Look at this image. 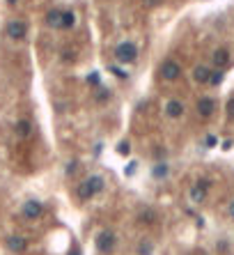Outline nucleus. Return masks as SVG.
<instances>
[{
    "instance_id": "1",
    "label": "nucleus",
    "mask_w": 234,
    "mask_h": 255,
    "mask_svg": "<svg viewBox=\"0 0 234 255\" xmlns=\"http://www.w3.org/2000/svg\"><path fill=\"white\" fill-rule=\"evenodd\" d=\"M103 188H106L103 177H101V175H90L87 180H83L78 186H76V195H78L80 200H90L94 195H99Z\"/></svg>"
},
{
    "instance_id": "2",
    "label": "nucleus",
    "mask_w": 234,
    "mask_h": 255,
    "mask_svg": "<svg viewBox=\"0 0 234 255\" xmlns=\"http://www.w3.org/2000/svg\"><path fill=\"white\" fill-rule=\"evenodd\" d=\"M115 58L122 65H134L138 60V46H135L134 41H122L120 46L115 48Z\"/></svg>"
},
{
    "instance_id": "3",
    "label": "nucleus",
    "mask_w": 234,
    "mask_h": 255,
    "mask_svg": "<svg viewBox=\"0 0 234 255\" xmlns=\"http://www.w3.org/2000/svg\"><path fill=\"white\" fill-rule=\"evenodd\" d=\"M94 244H97V251H99V253H113L115 246H117V235H115L113 230L106 228L94 237Z\"/></svg>"
},
{
    "instance_id": "4",
    "label": "nucleus",
    "mask_w": 234,
    "mask_h": 255,
    "mask_svg": "<svg viewBox=\"0 0 234 255\" xmlns=\"http://www.w3.org/2000/svg\"><path fill=\"white\" fill-rule=\"evenodd\" d=\"M209 188H211V182L204 180V177H200V180H198L193 186H191V191H188V198H191V202H193V205H202V202L207 200Z\"/></svg>"
},
{
    "instance_id": "5",
    "label": "nucleus",
    "mask_w": 234,
    "mask_h": 255,
    "mask_svg": "<svg viewBox=\"0 0 234 255\" xmlns=\"http://www.w3.org/2000/svg\"><path fill=\"white\" fill-rule=\"evenodd\" d=\"M161 78L163 81H177L181 76V65L177 60H166L163 65H161Z\"/></svg>"
},
{
    "instance_id": "6",
    "label": "nucleus",
    "mask_w": 234,
    "mask_h": 255,
    "mask_svg": "<svg viewBox=\"0 0 234 255\" xmlns=\"http://www.w3.org/2000/svg\"><path fill=\"white\" fill-rule=\"evenodd\" d=\"M44 207H41L39 200H28L23 207H21V216L26 219V221H34V219H39Z\"/></svg>"
},
{
    "instance_id": "7",
    "label": "nucleus",
    "mask_w": 234,
    "mask_h": 255,
    "mask_svg": "<svg viewBox=\"0 0 234 255\" xmlns=\"http://www.w3.org/2000/svg\"><path fill=\"white\" fill-rule=\"evenodd\" d=\"M230 60H232V55H230L228 46H218L214 53H211V65H214L216 69H221V72L230 65Z\"/></svg>"
},
{
    "instance_id": "8",
    "label": "nucleus",
    "mask_w": 234,
    "mask_h": 255,
    "mask_svg": "<svg viewBox=\"0 0 234 255\" xmlns=\"http://www.w3.org/2000/svg\"><path fill=\"white\" fill-rule=\"evenodd\" d=\"M5 30H7V37H12V39H23L28 35V23L26 21H9Z\"/></svg>"
},
{
    "instance_id": "9",
    "label": "nucleus",
    "mask_w": 234,
    "mask_h": 255,
    "mask_svg": "<svg viewBox=\"0 0 234 255\" xmlns=\"http://www.w3.org/2000/svg\"><path fill=\"white\" fill-rule=\"evenodd\" d=\"M184 104H181L179 99H167L166 101V115L170 117V120H179L181 115H184Z\"/></svg>"
},
{
    "instance_id": "10",
    "label": "nucleus",
    "mask_w": 234,
    "mask_h": 255,
    "mask_svg": "<svg viewBox=\"0 0 234 255\" xmlns=\"http://www.w3.org/2000/svg\"><path fill=\"white\" fill-rule=\"evenodd\" d=\"M216 110V101L211 99V97H202L200 101H198V113H200V117H211Z\"/></svg>"
},
{
    "instance_id": "11",
    "label": "nucleus",
    "mask_w": 234,
    "mask_h": 255,
    "mask_svg": "<svg viewBox=\"0 0 234 255\" xmlns=\"http://www.w3.org/2000/svg\"><path fill=\"white\" fill-rule=\"evenodd\" d=\"M209 76H211V67H207V65H198V67L193 69V81L198 83V85H207Z\"/></svg>"
},
{
    "instance_id": "12",
    "label": "nucleus",
    "mask_w": 234,
    "mask_h": 255,
    "mask_svg": "<svg viewBox=\"0 0 234 255\" xmlns=\"http://www.w3.org/2000/svg\"><path fill=\"white\" fill-rule=\"evenodd\" d=\"M7 249L14 251V253H23V251L28 249V239H23V237H7Z\"/></svg>"
},
{
    "instance_id": "13",
    "label": "nucleus",
    "mask_w": 234,
    "mask_h": 255,
    "mask_svg": "<svg viewBox=\"0 0 234 255\" xmlns=\"http://www.w3.org/2000/svg\"><path fill=\"white\" fill-rule=\"evenodd\" d=\"M76 26V14L71 9H62V21H60V30H71Z\"/></svg>"
},
{
    "instance_id": "14",
    "label": "nucleus",
    "mask_w": 234,
    "mask_h": 255,
    "mask_svg": "<svg viewBox=\"0 0 234 255\" xmlns=\"http://www.w3.org/2000/svg\"><path fill=\"white\" fill-rule=\"evenodd\" d=\"M60 21H62V9H51V12L46 14L48 28H60Z\"/></svg>"
},
{
    "instance_id": "15",
    "label": "nucleus",
    "mask_w": 234,
    "mask_h": 255,
    "mask_svg": "<svg viewBox=\"0 0 234 255\" xmlns=\"http://www.w3.org/2000/svg\"><path fill=\"white\" fill-rule=\"evenodd\" d=\"M14 131H16V136H21V138H28L30 131H33V127H30V122L28 120H19L16 124H14Z\"/></svg>"
},
{
    "instance_id": "16",
    "label": "nucleus",
    "mask_w": 234,
    "mask_h": 255,
    "mask_svg": "<svg viewBox=\"0 0 234 255\" xmlns=\"http://www.w3.org/2000/svg\"><path fill=\"white\" fill-rule=\"evenodd\" d=\"M152 253H154V244L149 242V239H142L138 244V255H152Z\"/></svg>"
},
{
    "instance_id": "17",
    "label": "nucleus",
    "mask_w": 234,
    "mask_h": 255,
    "mask_svg": "<svg viewBox=\"0 0 234 255\" xmlns=\"http://www.w3.org/2000/svg\"><path fill=\"white\" fill-rule=\"evenodd\" d=\"M152 175H154L156 180H163V177H167V163H156L154 170H152Z\"/></svg>"
},
{
    "instance_id": "18",
    "label": "nucleus",
    "mask_w": 234,
    "mask_h": 255,
    "mask_svg": "<svg viewBox=\"0 0 234 255\" xmlns=\"http://www.w3.org/2000/svg\"><path fill=\"white\" fill-rule=\"evenodd\" d=\"M221 81H223V72L221 69H216V72H211V76H209L207 85H221Z\"/></svg>"
},
{
    "instance_id": "19",
    "label": "nucleus",
    "mask_w": 234,
    "mask_h": 255,
    "mask_svg": "<svg viewBox=\"0 0 234 255\" xmlns=\"http://www.w3.org/2000/svg\"><path fill=\"white\" fill-rule=\"evenodd\" d=\"M129 152H131V145H129V141H122V143H117V154L127 156Z\"/></svg>"
},
{
    "instance_id": "20",
    "label": "nucleus",
    "mask_w": 234,
    "mask_h": 255,
    "mask_svg": "<svg viewBox=\"0 0 234 255\" xmlns=\"http://www.w3.org/2000/svg\"><path fill=\"white\" fill-rule=\"evenodd\" d=\"M225 113H228L230 120H234V97L228 99V104H225Z\"/></svg>"
},
{
    "instance_id": "21",
    "label": "nucleus",
    "mask_w": 234,
    "mask_h": 255,
    "mask_svg": "<svg viewBox=\"0 0 234 255\" xmlns=\"http://www.w3.org/2000/svg\"><path fill=\"white\" fill-rule=\"evenodd\" d=\"M108 97H110V90H101V92L97 94V99H99V101H106Z\"/></svg>"
},
{
    "instance_id": "22",
    "label": "nucleus",
    "mask_w": 234,
    "mask_h": 255,
    "mask_svg": "<svg viewBox=\"0 0 234 255\" xmlns=\"http://www.w3.org/2000/svg\"><path fill=\"white\" fill-rule=\"evenodd\" d=\"M228 216H230V219H232V221H234V198L228 202Z\"/></svg>"
},
{
    "instance_id": "23",
    "label": "nucleus",
    "mask_w": 234,
    "mask_h": 255,
    "mask_svg": "<svg viewBox=\"0 0 234 255\" xmlns=\"http://www.w3.org/2000/svg\"><path fill=\"white\" fill-rule=\"evenodd\" d=\"M204 145H207V147H214V145H216V136H207Z\"/></svg>"
},
{
    "instance_id": "24",
    "label": "nucleus",
    "mask_w": 234,
    "mask_h": 255,
    "mask_svg": "<svg viewBox=\"0 0 234 255\" xmlns=\"http://www.w3.org/2000/svg\"><path fill=\"white\" fill-rule=\"evenodd\" d=\"M87 81L92 83V85H99V74H92V76H87Z\"/></svg>"
},
{
    "instance_id": "25",
    "label": "nucleus",
    "mask_w": 234,
    "mask_h": 255,
    "mask_svg": "<svg viewBox=\"0 0 234 255\" xmlns=\"http://www.w3.org/2000/svg\"><path fill=\"white\" fill-rule=\"evenodd\" d=\"M145 2H147L149 7H156V5H161V2H163V0H145Z\"/></svg>"
},
{
    "instance_id": "26",
    "label": "nucleus",
    "mask_w": 234,
    "mask_h": 255,
    "mask_svg": "<svg viewBox=\"0 0 234 255\" xmlns=\"http://www.w3.org/2000/svg\"><path fill=\"white\" fill-rule=\"evenodd\" d=\"M69 255H80V251H78V249H74V251H71V253H69Z\"/></svg>"
},
{
    "instance_id": "27",
    "label": "nucleus",
    "mask_w": 234,
    "mask_h": 255,
    "mask_svg": "<svg viewBox=\"0 0 234 255\" xmlns=\"http://www.w3.org/2000/svg\"><path fill=\"white\" fill-rule=\"evenodd\" d=\"M7 5H16V0H7Z\"/></svg>"
}]
</instances>
